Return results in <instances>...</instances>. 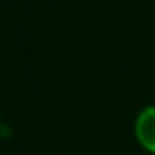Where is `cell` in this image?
<instances>
[{
	"instance_id": "obj_1",
	"label": "cell",
	"mask_w": 155,
	"mask_h": 155,
	"mask_svg": "<svg viewBox=\"0 0 155 155\" xmlns=\"http://www.w3.org/2000/svg\"><path fill=\"white\" fill-rule=\"evenodd\" d=\"M135 135L144 150L155 153V106L142 110L135 122Z\"/></svg>"
}]
</instances>
